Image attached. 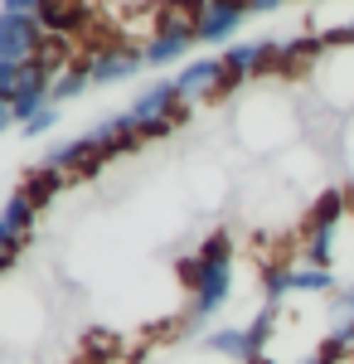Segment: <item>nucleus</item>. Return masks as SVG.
Masks as SVG:
<instances>
[{"instance_id":"1","label":"nucleus","mask_w":354,"mask_h":364,"mask_svg":"<svg viewBox=\"0 0 354 364\" xmlns=\"http://www.w3.org/2000/svg\"><path fill=\"white\" fill-rule=\"evenodd\" d=\"M180 277H185V291H190V326L209 321L233 301V238L218 228L209 233L194 257L180 262Z\"/></svg>"},{"instance_id":"2","label":"nucleus","mask_w":354,"mask_h":364,"mask_svg":"<svg viewBox=\"0 0 354 364\" xmlns=\"http://www.w3.org/2000/svg\"><path fill=\"white\" fill-rule=\"evenodd\" d=\"M127 112H132L136 127H156V122H185V117H190V102L180 97L175 78H151V83L132 97Z\"/></svg>"},{"instance_id":"3","label":"nucleus","mask_w":354,"mask_h":364,"mask_svg":"<svg viewBox=\"0 0 354 364\" xmlns=\"http://www.w3.org/2000/svg\"><path fill=\"white\" fill-rule=\"evenodd\" d=\"M54 78L58 73L49 68V63H39V58L20 68V83H15V92H10V117H15L20 127H25L29 117H39L44 107H54Z\"/></svg>"},{"instance_id":"4","label":"nucleus","mask_w":354,"mask_h":364,"mask_svg":"<svg viewBox=\"0 0 354 364\" xmlns=\"http://www.w3.org/2000/svg\"><path fill=\"white\" fill-rule=\"evenodd\" d=\"M44 44H49V34L39 25V15L0 10V58H5V63H34Z\"/></svg>"},{"instance_id":"5","label":"nucleus","mask_w":354,"mask_h":364,"mask_svg":"<svg viewBox=\"0 0 354 364\" xmlns=\"http://www.w3.org/2000/svg\"><path fill=\"white\" fill-rule=\"evenodd\" d=\"M247 15H252L247 0H204L194 34H199V44H233V34L243 29Z\"/></svg>"},{"instance_id":"6","label":"nucleus","mask_w":354,"mask_h":364,"mask_svg":"<svg viewBox=\"0 0 354 364\" xmlns=\"http://www.w3.org/2000/svg\"><path fill=\"white\" fill-rule=\"evenodd\" d=\"M175 87H180V97H185V102H218V87H223V58L204 54V58L180 63Z\"/></svg>"},{"instance_id":"7","label":"nucleus","mask_w":354,"mask_h":364,"mask_svg":"<svg viewBox=\"0 0 354 364\" xmlns=\"http://www.w3.org/2000/svg\"><path fill=\"white\" fill-rule=\"evenodd\" d=\"M87 141H92L97 161L107 166V161H117V156H132V151L141 146V127L132 122V112H117V117H102V122L87 132Z\"/></svg>"},{"instance_id":"8","label":"nucleus","mask_w":354,"mask_h":364,"mask_svg":"<svg viewBox=\"0 0 354 364\" xmlns=\"http://www.w3.org/2000/svg\"><path fill=\"white\" fill-rule=\"evenodd\" d=\"M87 68H92V87H112V83L136 78L141 68H146V58H141V49H132V44H102V49H92Z\"/></svg>"},{"instance_id":"9","label":"nucleus","mask_w":354,"mask_h":364,"mask_svg":"<svg viewBox=\"0 0 354 364\" xmlns=\"http://www.w3.org/2000/svg\"><path fill=\"white\" fill-rule=\"evenodd\" d=\"M204 350H209V355H223V360H233V364H257L262 360V345L252 336V326H218V331L204 336Z\"/></svg>"},{"instance_id":"10","label":"nucleus","mask_w":354,"mask_h":364,"mask_svg":"<svg viewBox=\"0 0 354 364\" xmlns=\"http://www.w3.org/2000/svg\"><path fill=\"white\" fill-rule=\"evenodd\" d=\"M286 291H296V296H326V291H335V272L330 267H311V262H291L286 267Z\"/></svg>"},{"instance_id":"11","label":"nucleus","mask_w":354,"mask_h":364,"mask_svg":"<svg viewBox=\"0 0 354 364\" xmlns=\"http://www.w3.org/2000/svg\"><path fill=\"white\" fill-rule=\"evenodd\" d=\"M63 185H68V175H63V170H54V166H44V161H39V166L29 170L25 175V185H20V190H25L29 199H34V204H39V209H44V204H49V199L58 195V190H63Z\"/></svg>"},{"instance_id":"12","label":"nucleus","mask_w":354,"mask_h":364,"mask_svg":"<svg viewBox=\"0 0 354 364\" xmlns=\"http://www.w3.org/2000/svg\"><path fill=\"white\" fill-rule=\"evenodd\" d=\"M87 87H92V68H87V58L68 63V68L54 78V107H58V102H73V97H82Z\"/></svg>"},{"instance_id":"13","label":"nucleus","mask_w":354,"mask_h":364,"mask_svg":"<svg viewBox=\"0 0 354 364\" xmlns=\"http://www.w3.org/2000/svg\"><path fill=\"white\" fill-rule=\"evenodd\" d=\"M54 127H58V107H44V112H39V117H29V122H25V127H20V132H25V136L34 141V136H49Z\"/></svg>"},{"instance_id":"14","label":"nucleus","mask_w":354,"mask_h":364,"mask_svg":"<svg viewBox=\"0 0 354 364\" xmlns=\"http://www.w3.org/2000/svg\"><path fill=\"white\" fill-rule=\"evenodd\" d=\"M20 68H25V63H5V58H0V97H5V102H10V92L20 83Z\"/></svg>"},{"instance_id":"15","label":"nucleus","mask_w":354,"mask_h":364,"mask_svg":"<svg viewBox=\"0 0 354 364\" xmlns=\"http://www.w3.org/2000/svg\"><path fill=\"white\" fill-rule=\"evenodd\" d=\"M44 0H0V10H15V15H39Z\"/></svg>"},{"instance_id":"16","label":"nucleus","mask_w":354,"mask_h":364,"mask_svg":"<svg viewBox=\"0 0 354 364\" xmlns=\"http://www.w3.org/2000/svg\"><path fill=\"white\" fill-rule=\"evenodd\" d=\"M281 5H286V0H247L252 15H272V10H281Z\"/></svg>"},{"instance_id":"17","label":"nucleus","mask_w":354,"mask_h":364,"mask_svg":"<svg viewBox=\"0 0 354 364\" xmlns=\"http://www.w3.org/2000/svg\"><path fill=\"white\" fill-rule=\"evenodd\" d=\"M340 306H345V316H354V282L340 291Z\"/></svg>"},{"instance_id":"18","label":"nucleus","mask_w":354,"mask_h":364,"mask_svg":"<svg viewBox=\"0 0 354 364\" xmlns=\"http://www.w3.org/2000/svg\"><path fill=\"white\" fill-rule=\"evenodd\" d=\"M10 122H15V117H10V102H5V97H0V132H5V127H10Z\"/></svg>"}]
</instances>
